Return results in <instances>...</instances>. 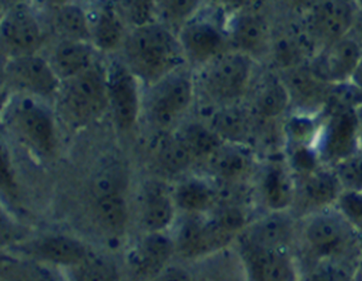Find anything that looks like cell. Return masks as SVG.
<instances>
[{"mask_svg": "<svg viewBox=\"0 0 362 281\" xmlns=\"http://www.w3.org/2000/svg\"><path fill=\"white\" fill-rule=\"evenodd\" d=\"M354 8L346 1H323L313 14V31L328 45L347 37L354 25Z\"/></svg>", "mask_w": 362, "mask_h": 281, "instance_id": "obj_12", "label": "cell"}, {"mask_svg": "<svg viewBox=\"0 0 362 281\" xmlns=\"http://www.w3.org/2000/svg\"><path fill=\"white\" fill-rule=\"evenodd\" d=\"M291 140L298 147H308L315 134V122L309 118L297 116L291 119L286 127Z\"/></svg>", "mask_w": 362, "mask_h": 281, "instance_id": "obj_39", "label": "cell"}, {"mask_svg": "<svg viewBox=\"0 0 362 281\" xmlns=\"http://www.w3.org/2000/svg\"><path fill=\"white\" fill-rule=\"evenodd\" d=\"M255 219L245 207L226 202L215 211L187 221L180 232L177 250L189 260L224 253Z\"/></svg>", "mask_w": 362, "mask_h": 281, "instance_id": "obj_3", "label": "cell"}, {"mask_svg": "<svg viewBox=\"0 0 362 281\" xmlns=\"http://www.w3.org/2000/svg\"><path fill=\"white\" fill-rule=\"evenodd\" d=\"M121 27L112 14H103L96 28V41L105 50H111L121 40Z\"/></svg>", "mask_w": 362, "mask_h": 281, "instance_id": "obj_38", "label": "cell"}, {"mask_svg": "<svg viewBox=\"0 0 362 281\" xmlns=\"http://www.w3.org/2000/svg\"><path fill=\"white\" fill-rule=\"evenodd\" d=\"M23 251L35 263L58 265L71 269L82 263L90 255L80 241L60 235L37 239L25 244Z\"/></svg>", "mask_w": 362, "mask_h": 281, "instance_id": "obj_8", "label": "cell"}, {"mask_svg": "<svg viewBox=\"0 0 362 281\" xmlns=\"http://www.w3.org/2000/svg\"><path fill=\"white\" fill-rule=\"evenodd\" d=\"M151 3L150 1H132L130 6V15L132 22L136 25H144L150 18Z\"/></svg>", "mask_w": 362, "mask_h": 281, "instance_id": "obj_41", "label": "cell"}, {"mask_svg": "<svg viewBox=\"0 0 362 281\" xmlns=\"http://www.w3.org/2000/svg\"><path fill=\"white\" fill-rule=\"evenodd\" d=\"M58 25L68 37L83 40L88 35L85 14L76 6H66L59 12Z\"/></svg>", "mask_w": 362, "mask_h": 281, "instance_id": "obj_35", "label": "cell"}, {"mask_svg": "<svg viewBox=\"0 0 362 281\" xmlns=\"http://www.w3.org/2000/svg\"><path fill=\"white\" fill-rule=\"evenodd\" d=\"M307 147H297L293 156L294 169L300 173V177L315 173L316 170V157Z\"/></svg>", "mask_w": 362, "mask_h": 281, "instance_id": "obj_40", "label": "cell"}, {"mask_svg": "<svg viewBox=\"0 0 362 281\" xmlns=\"http://www.w3.org/2000/svg\"><path fill=\"white\" fill-rule=\"evenodd\" d=\"M127 53L134 69L147 77L161 75L179 59V47L169 32L158 27H145L132 34Z\"/></svg>", "mask_w": 362, "mask_h": 281, "instance_id": "obj_4", "label": "cell"}, {"mask_svg": "<svg viewBox=\"0 0 362 281\" xmlns=\"http://www.w3.org/2000/svg\"><path fill=\"white\" fill-rule=\"evenodd\" d=\"M213 159L216 176L228 185L244 182L250 176L254 168L252 158L235 148H222Z\"/></svg>", "mask_w": 362, "mask_h": 281, "instance_id": "obj_23", "label": "cell"}, {"mask_svg": "<svg viewBox=\"0 0 362 281\" xmlns=\"http://www.w3.org/2000/svg\"><path fill=\"white\" fill-rule=\"evenodd\" d=\"M176 201L181 209L195 216L206 214L224 205H219L216 190L199 182H190L181 185L177 189Z\"/></svg>", "mask_w": 362, "mask_h": 281, "instance_id": "obj_24", "label": "cell"}, {"mask_svg": "<svg viewBox=\"0 0 362 281\" xmlns=\"http://www.w3.org/2000/svg\"><path fill=\"white\" fill-rule=\"evenodd\" d=\"M344 188L335 173L315 171L300 177L291 214L299 221L315 213L334 208Z\"/></svg>", "mask_w": 362, "mask_h": 281, "instance_id": "obj_5", "label": "cell"}, {"mask_svg": "<svg viewBox=\"0 0 362 281\" xmlns=\"http://www.w3.org/2000/svg\"><path fill=\"white\" fill-rule=\"evenodd\" d=\"M358 121H360V132L362 134V110L361 112H358Z\"/></svg>", "mask_w": 362, "mask_h": 281, "instance_id": "obj_46", "label": "cell"}, {"mask_svg": "<svg viewBox=\"0 0 362 281\" xmlns=\"http://www.w3.org/2000/svg\"><path fill=\"white\" fill-rule=\"evenodd\" d=\"M111 96L113 109L119 127L126 130L132 127L137 115V90L134 79L124 71L112 77Z\"/></svg>", "mask_w": 362, "mask_h": 281, "instance_id": "obj_20", "label": "cell"}, {"mask_svg": "<svg viewBox=\"0 0 362 281\" xmlns=\"http://www.w3.org/2000/svg\"><path fill=\"white\" fill-rule=\"evenodd\" d=\"M250 130V119L247 113L240 108L223 109L216 115L215 132L222 140L237 143L244 141Z\"/></svg>", "mask_w": 362, "mask_h": 281, "instance_id": "obj_27", "label": "cell"}, {"mask_svg": "<svg viewBox=\"0 0 362 281\" xmlns=\"http://www.w3.org/2000/svg\"><path fill=\"white\" fill-rule=\"evenodd\" d=\"M182 140L195 158H214L223 148V140L215 131L199 125L187 128Z\"/></svg>", "mask_w": 362, "mask_h": 281, "instance_id": "obj_29", "label": "cell"}, {"mask_svg": "<svg viewBox=\"0 0 362 281\" xmlns=\"http://www.w3.org/2000/svg\"><path fill=\"white\" fill-rule=\"evenodd\" d=\"M158 155L161 166L171 173L185 170L195 159L182 138L164 141L158 148Z\"/></svg>", "mask_w": 362, "mask_h": 281, "instance_id": "obj_33", "label": "cell"}, {"mask_svg": "<svg viewBox=\"0 0 362 281\" xmlns=\"http://www.w3.org/2000/svg\"><path fill=\"white\" fill-rule=\"evenodd\" d=\"M165 8L171 17L183 18L193 11L197 4L194 1H167Z\"/></svg>", "mask_w": 362, "mask_h": 281, "instance_id": "obj_42", "label": "cell"}, {"mask_svg": "<svg viewBox=\"0 0 362 281\" xmlns=\"http://www.w3.org/2000/svg\"><path fill=\"white\" fill-rule=\"evenodd\" d=\"M9 70L16 82L35 92L49 93L56 89V77L40 58H21L13 63Z\"/></svg>", "mask_w": 362, "mask_h": 281, "instance_id": "obj_19", "label": "cell"}, {"mask_svg": "<svg viewBox=\"0 0 362 281\" xmlns=\"http://www.w3.org/2000/svg\"><path fill=\"white\" fill-rule=\"evenodd\" d=\"M335 208L362 235V192L344 190Z\"/></svg>", "mask_w": 362, "mask_h": 281, "instance_id": "obj_36", "label": "cell"}, {"mask_svg": "<svg viewBox=\"0 0 362 281\" xmlns=\"http://www.w3.org/2000/svg\"><path fill=\"white\" fill-rule=\"evenodd\" d=\"M362 247V235L334 208L297 221L296 253L300 273L342 265L354 268Z\"/></svg>", "mask_w": 362, "mask_h": 281, "instance_id": "obj_2", "label": "cell"}, {"mask_svg": "<svg viewBox=\"0 0 362 281\" xmlns=\"http://www.w3.org/2000/svg\"><path fill=\"white\" fill-rule=\"evenodd\" d=\"M73 281H119L117 268L108 258L90 255L72 268Z\"/></svg>", "mask_w": 362, "mask_h": 281, "instance_id": "obj_30", "label": "cell"}, {"mask_svg": "<svg viewBox=\"0 0 362 281\" xmlns=\"http://www.w3.org/2000/svg\"><path fill=\"white\" fill-rule=\"evenodd\" d=\"M361 40H362V27L361 28Z\"/></svg>", "mask_w": 362, "mask_h": 281, "instance_id": "obj_47", "label": "cell"}, {"mask_svg": "<svg viewBox=\"0 0 362 281\" xmlns=\"http://www.w3.org/2000/svg\"><path fill=\"white\" fill-rule=\"evenodd\" d=\"M335 173L344 190L362 192V154L341 161Z\"/></svg>", "mask_w": 362, "mask_h": 281, "instance_id": "obj_34", "label": "cell"}, {"mask_svg": "<svg viewBox=\"0 0 362 281\" xmlns=\"http://www.w3.org/2000/svg\"><path fill=\"white\" fill-rule=\"evenodd\" d=\"M352 85L357 87L362 92V57L360 63L358 64L354 75L351 76Z\"/></svg>", "mask_w": 362, "mask_h": 281, "instance_id": "obj_44", "label": "cell"}, {"mask_svg": "<svg viewBox=\"0 0 362 281\" xmlns=\"http://www.w3.org/2000/svg\"><path fill=\"white\" fill-rule=\"evenodd\" d=\"M354 268L327 265L306 271L299 281H354Z\"/></svg>", "mask_w": 362, "mask_h": 281, "instance_id": "obj_37", "label": "cell"}, {"mask_svg": "<svg viewBox=\"0 0 362 281\" xmlns=\"http://www.w3.org/2000/svg\"><path fill=\"white\" fill-rule=\"evenodd\" d=\"M291 102L290 93L284 83L272 82L258 93L255 106L264 117L276 118L286 111Z\"/></svg>", "mask_w": 362, "mask_h": 281, "instance_id": "obj_28", "label": "cell"}, {"mask_svg": "<svg viewBox=\"0 0 362 281\" xmlns=\"http://www.w3.org/2000/svg\"><path fill=\"white\" fill-rule=\"evenodd\" d=\"M354 280V281H362V247L356 265H355Z\"/></svg>", "mask_w": 362, "mask_h": 281, "instance_id": "obj_45", "label": "cell"}, {"mask_svg": "<svg viewBox=\"0 0 362 281\" xmlns=\"http://www.w3.org/2000/svg\"><path fill=\"white\" fill-rule=\"evenodd\" d=\"M297 219L287 212L255 218L235 242L247 281H299Z\"/></svg>", "mask_w": 362, "mask_h": 281, "instance_id": "obj_1", "label": "cell"}, {"mask_svg": "<svg viewBox=\"0 0 362 281\" xmlns=\"http://www.w3.org/2000/svg\"><path fill=\"white\" fill-rule=\"evenodd\" d=\"M252 61L242 52L223 55L210 72V92L219 101L231 103L247 91L252 76Z\"/></svg>", "mask_w": 362, "mask_h": 281, "instance_id": "obj_6", "label": "cell"}, {"mask_svg": "<svg viewBox=\"0 0 362 281\" xmlns=\"http://www.w3.org/2000/svg\"><path fill=\"white\" fill-rule=\"evenodd\" d=\"M360 134V121L355 110L332 116L323 141V154L329 160L341 161L354 155Z\"/></svg>", "mask_w": 362, "mask_h": 281, "instance_id": "obj_11", "label": "cell"}, {"mask_svg": "<svg viewBox=\"0 0 362 281\" xmlns=\"http://www.w3.org/2000/svg\"><path fill=\"white\" fill-rule=\"evenodd\" d=\"M142 217L151 234H160L169 227L173 221L174 206L163 190L154 188L148 193Z\"/></svg>", "mask_w": 362, "mask_h": 281, "instance_id": "obj_25", "label": "cell"}, {"mask_svg": "<svg viewBox=\"0 0 362 281\" xmlns=\"http://www.w3.org/2000/svg\"><path fill=\"white\" fill-rule=\"evenodd\" d=\"M296 184L284 168L270 166L259 183V196L267 213L287 212L292 210Z\"/></svg>", "mask_w": 362, "mask_h": 281, "instance_id": "obj_13", "label": "cell"}, {"mask_svg": "<svg viewBox=\"0 0 362 281\" xmlns=\"http://www.w3.org/2000/svg\"><path fill=\"white\" fill-rule=\"evenodd\" d=\"M192 98V86L185 77L170 80L155 98L153 115L161 125H169L175 121L189 106Z\"/></svg>", "mask_w": 362, "mask_h": 281, "instance_id": "obj_14", "label": "cell"}, {"mask_svg": "<svg viewBox=\"0 0 362 281\" xmlns=\"http://www.w3.org/2000/svg\"><path fill=\"white\" fill-rule=\"evenodd\" d=\"M291 101L300 108L312 109L325 103L329 91V84L320 79L311 69L297 67L288 71L286 82Z\"/></svg>", "mask_w": 362, "mask_h": 281, "instance_id": "obj_16", "label": "cell"}, {"mask_svg": "<svg viewBox=\"0 0 362 281\" xmlns=\"http://www.w3.org/2000/svg\"><path fill=\"white\" fill-rule=\"evenodd\" d=\"M3 38L14 50L27 52L40 46V28L27 11H16L6 18L2 28Z\"/></svg>", "mask_w": 362, "mask_h": 281, "instance_id": "obj_17", "label": "cell"}, {"mask_svg": "<svg viewBox=\"0 0 362 281\" xmlns=\"http://www.w3.org/2000/svg\"><path fill=\"white\" fill-rule=\"evenodd\" d=\"M88 48L76 42H67L57 48L54 62L64 76H74L85 70L90 63Z\"/></svg>", "mask_w": 362, "mask_h": 281, "instance_id": "obj_32", "label": "cell"}, {"mask_svg": "<svg viewBox=\"0 0 362 281\" xmlns=\"http://www.w3.org/2000/svg\"><path fill=\"white\" fill-rule=\"evenodd\" d=\"M1 276L6 281H58L40 263L29 260H3Z\"/></svg>", "mask_w": 362, "mask_h": 281, "instance_id": "obj_31", "label": "cell"}, {"mask_svg": "<svg viewBox=\"0 0 362 281\" xmlns=\"http://www.w3.org/2000/svg\"><path fill=\"white\" fill-rule=\"evenodd\" d=\"M224 251L206 258L202 268L167 267L150 281H228L234 271L233 260Z\"/></svg>", "mask_w": 362, "mask_h": 281, "instance_id": "obj_15", "label": "cell"}, {"mask_svg": "<svg viewBox=\"0 0 362 281\" xmlns=\"http://www.w3.org/2000/svg\"><path fill=\"white\" fill-rule=\"evenodd\" d=\"M1 179L3 188L6 189V192H12L14 190V182H13L11 168H9L8 161H6L4 156H2L1 160Z\"/></svg>", "mask_w": 362, "mask_h": 281, "instance_id": "obj_43", "label": "cell"}, {"mask_svg": "<svg viewBox=\"0 0 362 281\" xmlns=\"http://www.w3.org/2000/svg\"><path fill=\"white\" fill-rule=\"evenodd\" d=\"M97 218L110 231H119L127 219V209L124 200L115 190L106 188L97 197L95 203Z\"/></svg>", "mask_w": 362, "mask_h": 281, "instance_id": "obj_26", "label": "cell"}, {"mask_svg": "<svg viewBox=\"0 0 362 281\" xmlns=\"http://www.w3.org/2000/svg\"><path fill=\"white\" fill-rule=\"evenodd\" d=\"M175 247L169 238L151 234L132 251L129 268L137 281H150L169 267Z\"/></svg>", "mask_w": 362, "mask_h": 281, "instance_id": "obj_9", "label": "cell"}, {"mask_svg": "<svg viewBox=\"0 0 362 281\" xmlns=\"http://www.w3.org/2000/svg\"><path fill=\"white\" fill-rule=\"evenodd\" d=\"M183 43L190 56L197 60L206 61L221 54L224 47V38L213 25L196 24L184 32Z\"/></svg>", "mask_w": 362, "mask_h": 281, "instance_id": "obj_21", "label": "cell"}, {"mask_svg": "<svg viewBox=\"0 0 362 281\" xmlns=\"http://www.w3.org/2000/svg\"><path fill=\"white\" fill-rule=\"evenodd\" d=\"M361 57V44L354 38L345 37L328 45L313 61L311 70L329 85H339L351 79Z\"/></svg>", "mask_w": 362, "mask_h": 281, "instance_id": "obj_7", "label": "cell"}, {"mask_svg": "<svg viewBox=\"0 0 362 281\" xmlns=\"http://www.w3.org/2000/svg\"><path fill=\"white\" fill-rule=\"evenodd\" d=\"M105 100V84L99 73L93 70L87 71L74 81L66 96L68 108L80 120L98 114Z\"/></svg>", "mask_w": 362, "mask_h": 281, "instance_id": "obj_10", "label": "cell"}, {"mask_svg": "<svg viewBox=\"0 0 362 281\" xmlns=\"http://www.w3.org/2000/svg\"><path fill=\"white\" fill-rule=\"evenodd\" d=\"M233 41L244 54H257L269 41L267 22L258 16L247 14L235 21L231 31Z\"/></svg>", "mask_w": 362, "mask_h": 281, "instance_id": "obj_22", "label": "cell"}, {"mask_svg": "<svg viewBox=\"0 0 362 281\" xmlns=\"http://www.w3.org/2000/svg\"><path fill=\"white\" fill-rule=\"evenodd\" d=\"M16 124L23 137L42 153H50L54 145L53 127L50 119L41 110L23 108L16 115Z\"/></svg>", "mask_w": 362, "mask_h": 281, "instance_id": "obj_18", "label": "cell"}]
</instances>
